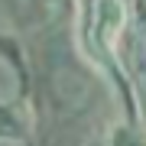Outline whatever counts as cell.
Segmentation results:
<instances>
[{"instance_id":"cell-1","label":"cell","mask_w":146,"mask_h":146,"mask_svg":"<svg viewBox=\"0 0 146 146\" xmlns=\"http://www.w3.org/2000/svg\"><path fill=\"white\" fill-rule=\"evenodd\" d=\"M130 26V3L127 0H81L78 3V42L88 62L98 68L104 78L127 98L133 120H140L133 107V91L130 78L123 72V58H120V39Z\"/></svg>"},{"instance_id":"cell-2","label":"cell","mask_w":146,"mask_h":146,"mask_svg":"<svg viewBox=\"0 0 146 146\" xmlns=\"http://www.w3.org/2000/svg\"><path fill=\"white\" fill-rule=\"evenodd\" d=\"M0 58L16 75L13 91L0 98V143L10 146H36V101H33V68L20 39L0 33Z\"/></svg>"},{"instance_id":"cell-3","label":"cell","mask_w":146,"mask_h":146,"mask_svg":"<svg viewBox=\"0 0 146 146\" xmlns=\"http://www.w3.org/2000/svg\"><path fill=\"white\" fill-rule=\"evenodd\" d=\"M104 146H146V127L133 117L117 120L104 136Z\"/></svg>"}]
</instances>
